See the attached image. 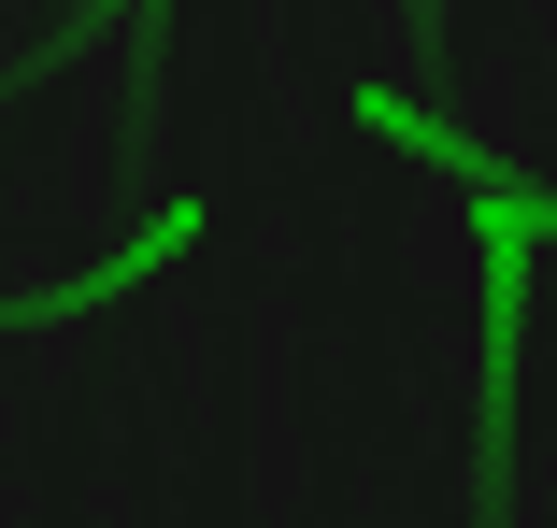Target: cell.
Listing matches in <instances>:
<instances>
[{
    "label": "cell",
    "instance_id": "1",
    "mask_svg": "<svg viewBox=\"0 0 557 528\" xmlns=\"http://www.w3.org/2000/svg\"><path fill=\"white\" fill-rule=\"evenodd\" d=\"M486 243H529V257H543V243H557V200H543V186H486Z\"/></svg>",
    "mask_w": 557,
    "mask_h": 528
}]
</instances>
